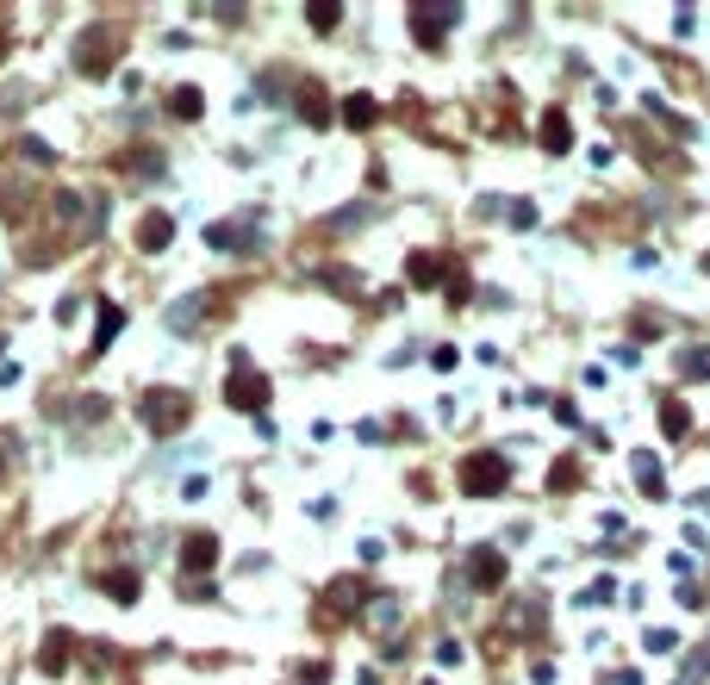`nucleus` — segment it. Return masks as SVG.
Returning a JSON list of instances; mask_svg holds the SVG:
<instances>
[{"label": "nucleus", "mask_w": 710, "mask_h": 685, "mask_svg": "<svg viewBox=\"0 0 710 685\" xmlns=\"http://www.w3.org/2000/svg\"><path fill=\"white\" fill-rule=\"evenodd\" d=\"M150 424H175V411H181V399H175V393H162V399H156V393H150Z\"/></svg>", "instance_id": "7ed1b4c3"}, {"label": "nucleus", "mask_w": 710, "mask_h": 685, "mask_svg": "<svg viewBox=\"0 0 710 685\" xmlns=\"http://www.w3.org/2000/svg\"><path fill=\"white\" fill-rule=\"evenodd\" d=\"M262 393H269V387H262V381H250V374H237V381H231V399H237V406H262Z\"/></svg>", "instance_id": "f03ea898"}, {"label": "nucleus", "mask_w": 710, "mask_h": 685, "mask_svg": "<svg viewBox=\"0 0 710 685\" xmlns=\"http://www.w3.org/2000/svg\"><path fill=\"white\" fill-rule=\"evenodd\" d=\"M543 137H549L555 150H568V125H561V119H549V125H543Z\"/></svg>", "instance_id": "423d86ee"}, {"label": "nucleus", "mask_w": 710, "mask_h": 685, "mask_svg": "<svg viewBox=\"0 0 710 685\" xmlns=\"http://www.w3.org/2000/svg\"><path fill=\"white\" fill-rule=\"evenodd\" d=\"M374 119V100H349V125H368Z\"/></svg>", "instance_id": "39448f33"}, {"label": "nucleus", "mask_w": 710, "mask_h": 685, "mask_svg": "<svg viewBox=\"0 0 710 685\" xmlns=\"http://www.w3.org/2000/svg\"><path fill=\"white\" fill-rule=\"evenodd\" d=\"M143 244H150V250L168 244V218H150V225H143Z\"/></svg>", "instance_id": "20e7f679"}, {"label": "nucleus", "mask_w": 710, "mask_h": 685, "mask_svg": "<svg viewBox=\"0 0 710 685\" xmlns=\"http://www.w3.org/2000/svg\"><path fill=\"white\" fill-rule=\"evenodd\" d=\"M499 480H505V467H499L492 455H480V461H467V480H461V486H467V492H492Z\"/></svg>", "instance_id": "f257e3e1"}]
</instances>
